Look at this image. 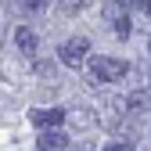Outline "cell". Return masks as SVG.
<instances>
[{
  "label": "cell",
  "instance_id": "obj_1",
  "mask_svg": "<svg viewBox=\"0 0 151 151\" xmlns=\"http://www.w3.org/2000/svg\"><path fill=\"white\" fill-rule=\"evenodd\" d=\"M90 72H93V83H119L122 76L129 72V61H122V58H104V54H97V58L90 61Z\"/></svg>",
  "mask_w": 151,
  "mask_h": 151
},
{
  "label": "cell",
  "instance_id": "obj_6",
  "mask_svg": "<svg viewBox=\"0 0 151 151\" xmlns=\"http://www.w3.org/2000/svg\"><path fill=\"white\" fill-rule=\"evenodd\" d=\"M36 147H40V151H65L68 137L61 133V129H43V133L36 137Z\"/></svg>",
  "mask_w": 151,
  "mask_h": 151
},
{
  "label": "cell",
  "instance_id": "obj_3",
  "mask_svg": "<svg viewBox=\"0 0 151 151\" xmlns=\"http://www.w3.org/2000/svg\"><path fill=\"white\" fill-rule=\"evenodd\" d=\"M104 22L111 25V32H115L119 40L129 36V11L119 4V0H108V4H104Z\"/></svg>",
  "mask_w": 151,
  "mask_h": 151
},
{
  "label": "cell",
  "instance_id": "obj_4",
  "mask_svg": "<svg viewBox=\"0 0 151 151\" xmlns=\"http://www.w3.org/2000/svg\"><path fill=\"white\" fill-rule=\"evenodd\" d=\"M29 119L40 126V129H54L58 122H65V108H32Z\"/></svg>",
  "mask_w": 151,
  "mask_h": 151
},
{
  "label": "cell",
  "instance_id": "obj_5",
  "mask_svg": "<svg viewBox=\"0 0 151 151\" xmlns=\"http://www.w3.org/2000/svg\"><path fill=\"white\" fill-rule=\"evenodd\" d=\"M14 43H18V50H22L25 58H36V50H40V40H36V32L29 25H18L14 29Z\"/></svg>",
  "mask_w": 151,
  "mask_h": 151
},
{
  "label": "cell",
  "instance_id": "obj_8",
  "mask_svg": "<svg viewBox=\"0 0 151 151\" xmlns=\"http://www.w3.org/2000/svg\"><path fill=\"white\" fill-rule=\"evenodd\" d=\"M126 108L129 111H151V93H129V97H126Z\"/></svg>",
  "mask_w": 151,
  "mask_h": 151
},
{
  "label": "cell",
  "instance_id": "obj_7",
  "mask_svg": "<svg viewBox=\"0 0 151 151\" xmlns=\"http://www.w3.org/2000/svg\"><path fill=\"white\" fill-rule=\"evenodd\" d=\"M7 7L18 14V18H36L47 11V0H7Z\"/></svg>",
  "mask_w": 151,
  "mask_h": 151
},
{
  "label": "cell",
  "instance_id": "obj_2",
  "mask_svg": "<svg viewBox=\"0 0 151 151\" xmlns=\"http://www.w3.org/2000/svg\"><path fill=\"white\" fill-rule=\"evenodd\" d=\"M86 54H90V40H86V36H76V40H65V43H61L58 58H61V65H68V68H79Z\"/></svg>",
  "mask_w": 151,
  "mask_h": 151
},
{
  "label": "cell",
  "instance_id": "obj_11",
  "mask_svg": "<svg viewBox=\"0 0 151 151\" xmlns=\"http://www.w3.org/2000/svg\"><path fill=\"white\" fill-rule=\"evenodd\" d=\"M83 4H86V0H61V11H65V14H72V11H83Z\"/></svg>",
  "mask_w": 151,
  "mask_h": 151
},
{
  "label": "cell",
  "instance_id": "obj_10",
  "mask_svg": "<svg viewBox=\"0 0 151 151\" xmlns=\"http://www.w3.org/2000/svg\"><path fill=\"white\" fill-rule=\"evenodd\" d=\"M72 122H76V126H93L90 108H76V111H72Z\"/></svg>",
  "mask_w": 151,
  "mask_h": 151
},
{
  "label": "cell",
  "instance_id": "obj_9",
  "mask_svg": "<svg viewBox=\"0 0 151 151\" xmlns=\"http://www.w3.org/2000/svg\"><path fill=\"white\" fill-rule=\"evenodd\" d=\"M126 11H140V14H151V0H119Z\"/></svg>",
  "mask_w": 151,
  "mask_h": 151
},
{
  "label": "cell",
  "instance_id": "obj_12",
  "mask_svg": "<svg viewBox=\"0 0 151 151\" xmlns=\"http://www.w3.org/2000/svg\"><path fill=\"white\" fill-rule=\"evenodd\" d=\"M104 151H133V147H129V144H126V140H115V144H108V147H104Z\"/></svg>",
  "mask_w": 151,
  "mask_h": 151
}]
</instances>
